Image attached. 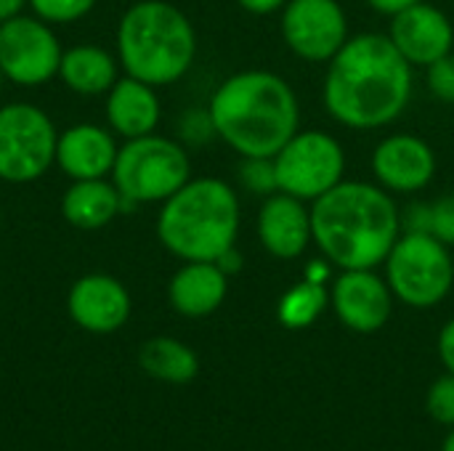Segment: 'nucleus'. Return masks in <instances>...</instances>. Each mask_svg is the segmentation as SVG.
Here are the masks:
<instances>
[{
  "label": "nucleus",
  "instance_id": "5701e85b",
  "mask_svg": "<svg viewBox=\"0 0 454 451\" xmlns=\"http://www.w3.org/2000/svg\"><path fill=\"white\" fill-rule=\"evenodd\" d=\"M327 306V292L322 282H301L279 300V322L290 330H301L317 322V316Z\"/></svg>",
  "mask_w": 454,
  "mask_h": 451
},
{
  "label": "nucleus",
  "instance_id": "1a4fd4ad",
  "mask_svg": "<svg viewBox=\"0 0 454 451\" xmlns=\"http://www.w3.org/2000/svg\"><path fill=\"white\" fill-rule=\"evenodd\" d=\"M343 146L322 130H298L274 157L277 189L314 202L343 181Z\"/></svg>",
  "mask_w": 454,
  "mask_h": 451
},
{
  "label": "nucleus",
  "instance_id": "473e14b6",
  "mask_svg": "<svg viewBox=\"0 0 454 451\" xmlns=\"http://www.w3.org/2000/svg\"><path fill=\"white\" fill-rule=\"evenodd\" d=\"M215 263H218V268H221L226 276H231V274H237V271L242 268V258H239V253H237L234 247H231L229 253H223Z\"/></svg>",
  "mask_w": 454,
  "mask_h": 451
},
{
  "label": "nucleus",
  "instance_id": "f03ea898",
  "mask_svg": "<svg viewBox=\"0 0 454 451\" xmlns=\"http://www.w3.org/2000/svg\"><path fill=\"white\" fill-rule=\"evenodd\" d=\"M311 237L338 268H375L402 237V215L383 186L340 181L314 199Z\"/></svg>",
  "mask_w": 454,
  "mask_h": 451
},
{
  "label": "nucleus",
  "instance_id": "c9c22d12",
  "mask_svg": "<svg viewBox=\"0 0 454 451\" xmlns=\"http://www.w3.org/2000/svg\"><path fill=\"white\" fill-rule=\"evenodd\" d=\"M3 82H5V77H3V72H0V90H3Z\"/></svg>",
  "mask_w": 454,
  "mask_h": 451
},
{
  "label": "nucleus",
  "instance_id": "f257e3e1",
  "mask_svg": "<svg viewBox=\"0 0 454 451\" xmlns=\"http://www.w3.org/2000/svg\"><path fill=\"white\" fill-rule=\"evenodd\" d=\"M412 96V64L388 35H356L330 58L325 77L327 112L348 128L372 130L394 122Z\"/></svg>",
  "mask_w": 454,
  "mask_h": 451
},
{
  "label": "nucleus",
  "instance_id": "bb28decb",
  "mask_svg": "<svg viewBox=\"0 0 454 451\" xmlns=\"http://www.w3.org/2000/svg\"><path fill=\"white\" fill-rule=\"evenodd\" d=\"M428 412L434 420L454 425V375L450 372L447 377L436 380L434 388L428 391Z\"/></svg>",
  "mask_w": 454,
  "mask_h": 451
},
{
  "label": "nucleus",
  "instance_id": "72a5a7b5",
  "mask_svg": "<svg viewBox=\"0 0 454 451\" xmlns=\"http://www.w3.org/2000/svg\"><path fill=\"white\" fill-rule=\"evenodd\" d=\"M24 8H29V0H0V24L24 13Z\"/></svg>",
  "mask_w": 454,
  "mask_h": 451
},
{
  "label": "nucleus",
  "instance_id": "39448f33",
  "mask_svg": "<svg viewBox=\"0 0 454 451\" xmlns=\"http://www.w3.org/2000/svg\"><path fill=\"white\" fill-rule=\"evenodd\" d=\"M157 239L178 260H210L237 245L239 197L221 178H189L157 213Z\"/></svg>",
  "mask_w": 454,
  "mask_h": 451
},
{
  "label": "nucleus",
  "instance_id": "b1692460",
  "mask_svg": "<svg viewBox=\"0 0 454 451\" xmlns=\"http://www.w3.org/2000/svg\"><path fill=\"white\" fill-rule=\"evenodd\" d=\"M415 223H407V231H428L442 239L447 247L454 245V194L436 199L434 205H415Z\"/></svg>",
  "mask_w": 454,
  "mask_h": 451
},
{
  "label": "nucleus",
  "instance_id": "4be33fe9",
  "mask_svg": "<svg viewBox=\"0 0 454 451\" xmlns=\"http://www.w3.org/2000/svg\"><path fill=\"white\" fill-rule=\"evenodd\" d=\"M141 369L162 383L184 385L197 377V354L176 338H152L138 351Z\"/></svg>",
  "mask_w": 454,
  "mask_h": 451
},
{
  "label": "nucleus",
  "instance_id": "423d86ee",
  "mask_svg": "<svg viewBox=\"0 0 454 451\" xmlns=\"http://www.w3.org/2000/svg\"><path fill=\"white\" fill-rule=\"evenodd\" d=\"M109 178L122 197V213H133L170 199L192 178V159L176 138L149 133L120 144Z\"/></svg>",
  "mask_w": 454,
  "mask_h": 451
},
{
  "label": "nucleus",
  "instance_id": "20e7f679",
  "mask_svg": "<svg viewBox=\"0 0 454 451\" xmlns=\"http://www.w3.org/2000/svg\"><path fill=\"white\" fill-rule=\"evenodd\" d=\"M114 53L125 74L165 88L192 69L197 32L189 16L173 3L138 0L117 21Z\"/></svg>",
  "mask_w": 454,
  "mask_h": 451
},
{
  "label": "nucleus",
  "instance_id": "aec40b11",
  "mask_svg": "<svg viewBox=\"0 0 454 451\" xmlns=\"http://www.w3.org/2000/svg\"><path fill=\"white\" fill-rule=\"evenodd\" d=\"M120 69L117 53L96 43H77L64 48L59 80L74 96L93 98L109 93V88L120 80Z\"/></svg>",
  "mask_w": 454,
  "mask_h": 451
},
{
  "label": "nucleus",
  "instance_id": "a211bd4d",
  "mask_svg": "<svg viewBox=\"0 0 454 451\" xmlns=\"http://www.w3.org/2000/svg\"><path fill=\"white\" fill-rule=\"evenodd\" d=\"M104 114L106 128L122 141H130L157 133L162 120V101L154 85L130 74H120V80L104 96Z\"/></svg>",
  "mask_w": 454,
  "mask_h": 451
},
{
  "label": "nucleus",
  "instance_id": "f3484780",
  "mask_svg": "<svg viewBox=\"0 0 454 451\" xmlns=\"http://www.w3.org/2000/svg\"><path fill=\"white\" fill-rule=\"evenodd\" d=\"M258 239L274 258L293 260L303 255L309 242H314L311 210L293 194H269L258 210Z\"/></svg>",
  "mask_w": 454,
  "mask_h": 451
},
{
  "label": "nucleus",
  "instance_id": "2eb2a0df",
  "mask_svg": "<svg viewBox=\"0 0 454 451\" xmlns=\"http://www.w3.org/2000/svg\"><path fill=\"white\" fill-rule=\"evenodd\" d=\"M391 287L372 268L343 271L333 287L338 319L354 332H378L391 319Z\"/></svg>",
  "mask_w": 454,
  "mask_h": 451
},
{
  "label": "nucleus",
  "instance_id": "2f4dec72",
  "mask_svg": "<svg viewBox=\"0 0 454 451\" xmlns=\"http://www.w3.org/2000/svg\"><path fill=\"white\" fill-rule=\"evenodd\" d=\"M375 11H380V13H386V16H396V13H402V11H407V8H412L415 3H420V0H367Z\"/></svg>",
  "mask_w": 454,
  "mask_h": 451
},
{
  "label": "nucleus",
  "instance_id": "c85d7f7f",
  "mask_svg": "<svg viewBox=\"0 0 454 451\" xmlns=\"http://www.w3.org/2000/svg\"><path fill=\"white\" fill-rule=\"evenodd\" d=\"M178 136L186 141V144H205L210 136H215L213 130V120H210V112H200V109H192L181 117L178 122Z\"/></svg>",
  "mask_w": 454,
  "mask_h": 451
},
{
  "label": "nucleus",
  "instance_id": "393cba45",
  "mask_svg": "<svg viewBox=\"0 0 454 451\" xmlns=\"http://www.w3.org/2000/svg\"><path fill=\"white\" fill-rule=\"evenodd\" d=\"M96 3L98 0H29V11L53 27H67L85 19Z\"/></svg>",
  "mask_w": 454,
  "mask_h": 451
},
{
  "label": "nucleus",
  "instance_id": "cd10ccee",
  "mask_svg": "<svg viewBox=\"0 0 454 451\" xmlns=\"http://www.w3.org/2000/svg\"><path fill=\"white\" fill-rule=\"evenodd\" d=\"M428 69V88L436 98L447 101V104H454V53H447L442 56L439 61H434Z\"/></svg>",
  "mask_w": 454,
  "mask_h": 451
},
{
  "label": "nucleus",
  "instance_id": "6e6552de",
  "mask_svg": "<svg viewBox=\"0 0 454 451\" xmlns=\"http://www.w3.org/2000/svg\"><path fill=\"white\" fill-rule=\"evenodd\" d=\"M391 292L412 306L431 308L442 303L454 282V260L450 247L428 231H407L396 239L386 258Z\"/></svg>",
  "mask_w": 454,
  "mask_h": 451
},
{
  "label": "nucleus",
  "instance_id": "7ed1b4c3",
  "mask_svg": "<svg viewBox=\"0 0 454 451\" xmlns=\"http://www.w3.org/2000/svg\"><path fill=\"white\" fill-rule=\"evenodd\" d=\"M215 136L239 157H277L298 133V98L274 72L245 69L226 77L210 98Z\"/></svg>",
  "mask_w": 454,
  "mask_h": 451
},
{
  "label": "nucleus",
  "instance_id": "7c9ffc66",
  "mask_svg": "<svg viewBox=\"0 0 454 451\" xmlns=\"http://www.w3.org/2000/svg\"><path fill=\"white\" fill-rule=\"evenodd\" d=\"M245 11L250 13H258V16H266V13H274L279 8L287 5V0H237Z\"/></svg>",
  "mask_w": 454,
  "mask_h": 451
},
{
  "label": "nucleus",
  "instance_id": "ddd939ff",
  "mask_svg": "<svg viewBox=\"0 0 454 451\" xmlns=\"http://www.w3.org/2000/svg\"><path fill=\"white\" fill-rule=\"evenodd\" d=\"M391 43L412 66H431L452 53L454 29L444 11L428 3H415L391 21Z\"/></svg>",
  "mask_w": 454,
  "mask_h": 451
},
{
  "label": "nucleus",
  "instance_id": "6ab92c4d",
  "mask_svg": "<svg viewBox=\"0 0 454 451\" xmlns=\"http://www.w3.org/2000/svg\"><path fill=\"white\" fill-rule=\"evenodd\" d=\"M229 290V276L210 260H186L168 284L170 306L189 319H202L218 311Z\"/></svg>",
  "mask_w": 454,
  "mask_h": 451
},
{
  "label": "nucleus",
  "instance_id": "a878e982",
  "mask_svg": "<svg viewBox=\"0 0 454 451\" xmlns=\"http://www.w3.org/2000/svg\"><path fill=\"white\" fill-rule=\"evenodd\" d=\"M239 183L250 194H274V191H279L277 189V173H274V157H242Z\"/></svg>",
  "mask_w": 454,
  "mask_h": 451
},
{
  "label": "nucleus",
  "instance_id": "dca6fc26",
  "mask_svg": "<svg viewBox=\"0 0 454 451\" xmlns=\"http://www.w3.org/2000/svg\"><path fill=\"white\" fill-rule=\"evenodd\" d=\"M117 138L109 128L96 122H74L59 130L56 167L69 181L109 178L117 159Z\"/></svg>",
  "mask_w": 454,
  "mask_h": 451
},
{
  "label": "nucleus",
  "instance_id": "9d476101",
  "mask_svg": "<svg viewBox=\"0 0 454 451\" xmlns=\"http://www.w3.org/2000/svg\"><path fill=\"white\" fill-rule=\"evenodd\" d=\"M61 40L53 24L35 13H19L0 24V72L19 88H40L59 77Z\"/></svg>",
  "mask_w": 454,
  "mask_h": 451
},
{
  "label": "nucleus",
  "instance_id": "4468645a",
  "mask_svg": "<svg viewBox=\"0 0 454 451\" xmlns=\"http://www.w3.org/2000/svg\"><path fill=\"white\" fill-rule=\"evenodd\" d=\"M372 173L386 191L412 194L426 189L436 175V154L418 136H388L375 146Z\"/></svg>",
  "mask_w": 454,
  "mask_h": 451
},
{
  "label": "nucleus",
  "instance_id": "f704fd0d",
  "mask_svg": "<svg viewBox=\"0 0 454 451\" xmlns=\"http://www.w3.org/2000/svg\"><path fill=\"white\" fill-rule=\"evenodd\" d=\"M444 451H454V431H452V436L444 441Z\"/></svg>",
  "mask_w": 454,
  "mask_h": 451
},
{
  "label": "nucleus",
  "instance_id": "412c9836",
  "mask_svg": "<svg viewBox=\"0 0 454 451\" xmlns=\"http://www.w3.org/2000/svg\"><path fill=\"white\" fill-rule=\"evenodd\" d=\"M61 215L72 229L98 231L122 215V197L112 178L72 181L61 194Z\"/></svg>",
  "mask_w": 454,
  "mask_h": 451
},
{
  "label": "nucleus",
  "instance_id": "f8f14e48",
  "mask_svg": "<svg viewBox=\"0 0 454 451\" xmlns=\"http://www.w3.org/2000/svg\"><path fill=\"white\" fill-rule=\"evenodd\" d=\"M72 322L93 335H112L130 319V292L112 274H85L67 295Z\"/></svg>",
  "mask_w": 454,
  "mask_h": 451
},
{
  "label": "nucleus",
  "instance_id": "0eeeda50",
  "mask_svg": "<svg viewBox=\"0 0 454 451\" xmlns=\"http://www.w3.org/2000/svg\"><path fill=\"white\" fill-rule=\"evenodd\" d=\"M59 128L45 109L29 101L0 106V181L24 186L56 165Z\"/></svg>",
  "mask_w": 454,
  "mask_h": 451
},
{
  "label": "nucleus",
  "instance_id": "c756f323",
  "mask_svg": "<svg viewBox=\"0 0 454 451\" xmlns=\"http://www.w3.org/2000/svg\"><path fill=\"white\" fill-rule=\"evenodd\" d=\"M439 354H442V362L447 364V369L454 375V319L439 335Z\"/></svg>",
  "mask_w": 454,
  "mask_h": 451
},
{
  "label": "nucleus",
  "instance_id": "9b49d317",
  "mask_svg": "<svg viewBox=\"0 0 454 451\" xmlns=\"http://www.w3.org/2000/svg\"><path fill=\"white\" fill-rule=\"evenodd\" d=\"M282 35L306 61H330L348 40V21L338 0H287Z\"/></svg>",
  "mask_w": 454,
  "mask_h": 451
}]
</instances>
